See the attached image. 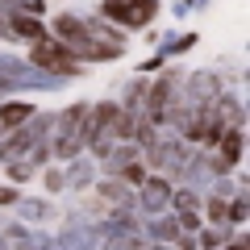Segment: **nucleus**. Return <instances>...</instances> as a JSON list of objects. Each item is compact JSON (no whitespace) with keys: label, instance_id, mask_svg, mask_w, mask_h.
I'll use <instances>...</instances> for the list:
<instances>
[{"label":"nucleus","instance_id":"nucleus-1","mask_svg":"<svg viewBox=\"0 0 250 250\" xmlns=\"http://www.w3.org/2000/svg\"><path fill=\"white\" fill-rule=\"evenodd\" d=\"M29 62L42 67V71H50V75H75V71H80V54L67 50L62 42H50V38H38V42H34Z\"/></svg>","mask_w":250,"mask_h":250},{"label":"nucleus","instance_id":"nucleus-2","mask_svg":"<svg viewBox=\"0 0 250 250\" xmlns=\"http://www.w3.org/2000/svg\"><path fill=\"white\" fill-rule=\"evenodd\" d=\"M100 13H104L108 21H117V25H125V29H142V25L154 21L159 4H154V0H104Z\"/></svg>","mask_w":250,"mask_h":250},{"label":"nucleus","instance_id":"nucleus-3","mask_svg":"<svg viewBox=\"0 0 250 250\" xmlns=\"http://www.w3.org/2000/svg\"><path fill=\"white\" fill-rule=\"evenodd\" d=\"M242 159V125H225L221 138H217V159L208 163V167L217 171V175H225V171H233Z\"/></svg>","mask_w":250,"mask_h":250},{"label":"nucleus","instance_id":"nucleus-4","mask_svg":"<svg viewBox=\"0 0 250 250\" xmlns=\"http://www.w3.org/2000/svg\"><path fill=\"white\" fill-rule=\"evenodd\" d=\"M217 92H221L217 75H213V71H200V75H192V80H188V104H196V108H208Z\"/></svg>","mask_w":250,"mask_h":250},{"label":"nucleus","instance_id":"nucleus-5","mask_svg":"<svg viewBox=\"0 0 250 250\" xmlns=\"http://www.w3.org/2000/svg\"><path fill=\"white\" fill-rule=\"evenodd\" d=\"M167 200H171V184L163 175H146L142 179V208L146 213H163Z\"/></svg>","mask_w":250,"mask_h":250},{"label":"nucleus","instance_id":"nucleus-6","mask_svg":"<svg viewBox=\"0 0 250 250\" xmlns=\"http://www.w3.org/2000/svg\"><path fill=\"white\" fill-rule=\"evenodd\" d=\"M29 117H34L29 104H17V100H13V104H0V125H4V129H17V125L29 121Z\"/></svg>","mask_w":250,"mask_h":250},{"label":"nucleus","instance_id":"nucleus-7","mask_svg":"<svg viewBox=\"0 0 250 250\" xmlns=\"http://www.w3.org/2000/svg\"><path fill=\"white\" fill-rule=\"evenodd\" d=\"M100 196H104V200H117V205H129V188H125L121 179H108V184H100Z\"/></svg>","mask_w":250,"mask_h":250},{"label":"nucleus","instance_id":"nucleus-8","mask_svg":"<svg viewBox=\"0 0 250 250\" xmlns=\"http://www.w3.org/2000/svg\"><path fill=\"white\" fill-rule=\"evenodd\" d=\"M104 154H108V167H113V171H121L125 163H134V159H138V150H134V146H121V150L113 146V150H104Z\"/></svg>","mask_w":250,"mask_h":250},{"label":"nucleus","instance_id":"nucleus-9","mask_svg":"<svg viewBox=\"0 0 250 250\" xmlns=\"http://www.w3.org/2000/svg\"><path fill=\"white\" fill-rule=\"evenodd\" d=\"M175 229H179L175 221H154V225H150V238H154V242H179Z\"/></svg>","mask_w":250,"mask_h":250},{"label":"nucleus","instance_id":"nucleus-10","mask_svg":"<svg viewBox=\"0 0 250 250\" xmlns=\"http://www.w3.org/2000/svg\"><path fill=\"white\" fill-rule=\"evenodd\" d=\"M121 179H125V184H142V179H146V167H142V163H125V167H121Z\"/></svg>","mask_w":250,"mask_h":250},{"label":"nucleus","instance_id":"nucleus-11","mask_svg":"<svg viewBox=\"0 0 250 250\" xmlns=\"http://www.w3.org/2000/svg\"><path fill=\"white\" fill-rule=\"evenodd\" d=\"M17 213L29 217V221H38V217H46V205H38V200H17Z\"/></svg>","mask_w":250,"mask_h":250},{"label":"nucleus","instance_id":"nucleus-12","mask_svg":"<svg viewBox=\"0 0 250 250\" xmlns=\"http://www.w3.org/2000/svg\"><path fill=\"white\" fill-rule=\"evenodd\" d=\"M171 196H175V208H196L200 205V196L192 192V188H179V192H171Z\"/></svg>","mask_w":250,"mask_h":250},{"label":"nucleus","instance_id":"nucleus-13","mask_svg":"<svg viewBox=\"0 0 250 250\" xmlns=\"http://www.w3.org/2000/svg\"><path fill=\"white\" fill-rule=\"evenodd\" d=\"M225 217H229L233 225H238V221H246V196H233V205L225 208Z\"/></svg>","mask_w":250,"mask_h":250},{"label":"nucleus","instance_id":"nucleus-14","mask_svg":"<svg viewBox=\"0 0 250 250\" xmlns=\"http://www.w3.org/2000/svg\"><path fill=\"white\" fill-rule=\"evenodd\" d=\"M225 242H229V238H225L221 229H205V233H200V246H225Z\"/></svg>","mask_w":250,"mask_h":250},{"label":"nucleus","instance_id":"nucleus-15","mask_svg":"<svg viewBox=\"0 0 250 250\" xmlns=\"http://www.w3.org/2000/svg\"><path fill=\"white\" fill-rule=\"evenodd\" d=\"M208 217L213 221H225V196H208Z\"/></svg>","mask_w":250,"mask_h":250},{"label":"nucleus","instance_id":"nucleus-16","mask_svg":"<svg viewBox=\"0 0 250 250\" xmlns=\"http://www.w3.org/2000/svg\"><path fill=\"white\" fill-rule=\"evenodd\" d=\"M0 242H4V246H13V242H21V246H25V242H34V238H29V233L21 229V225H13V233H4Z\"/></svg>","mask_w":250,"mask_h":250},{"label":"nucleus","instance_id":"nucleus-17","mask_svg":"<svg viewBox=\"0 0 250 250\" xmlns=\"http://www.w3.org/2000/svg\"><path fill=\"white\" fill-rule=\"evenodd\" d=\"M67 179H71V184H88V179H92V167H88V163H83V167H71V175H67Z\"/></svg>","mask_w":250,"mask_h":250},{"label":"nucleus","instance_id":"nucleus-18","mask_svg":"<svg viewBox=\"0 0 250 250\" xmlns=\"http://www.w3.org/2000/svg\"><path fill=\"white\" fill-rule=\"evenodd\" d=\"M13 9H25V13H42L46 4H42V0H13Z\"/></svg>","mask_w":250,"mask_h":250},{"label":"nucleus","instance_id":"nucleus-19","mask_svg":"<svg viewBox=\"0 0 250 250\" xmlns=\"http://www.w3.org/2000/svg\"><path fill=\"white\" fill-rule=\"evenodd\" d=\"M62 184H67V175H62V171H50V175H46V188H50V192H59Z\"/></svg>","mask_w":250,"mask_h":250},{"label":"nucleus","instance_id":"nucleus-20","mask_svg":"<svg viewBox=\"0 0 250 250\" xmlns=\"http://www.w3.org/2000/svg\"><path fill=\"white\" fill-rule=\"evenodd\" d=\"M13 200H17V192L13 188H0V205H13Z\"/></svg>","mask_w":250,"mask_h":250},{"label":"nucleus","instance_id":"nucleus-21","mask_svg":"<svg viewBox=\"0 0 250 250\" xmlns=\"http://www.w3.org/2000/svg\"><path fill=\"white\" fill-rule=\"evenodd\" d=\"M0 38H13V29H9V17L0 13Z\"/></svg>","mask_w":250,"mask_h":250},{"label":"nucleus","instance_id":"nucleus-22","mask_svg":"<svg viewBox=\"0 0 250 250\" xmlns=\"http://www.w3.org/2000/svg\"><path fill=\"white\" fill-rule=\"evenodd\" d=\"M179 4H188V0H179Z\"/></svg>","mask_w":250,"mask_h":250}]
</instances>
